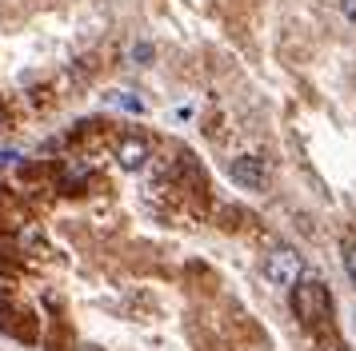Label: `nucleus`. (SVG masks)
Here are the masks:
<instances>
[{
    "mask_svg": "<svg viewBox=\"0 0 356 351\" xmlns=\"http://www.w3.org/2000/svg\"><path fill=\"white\" fill-rule=\"evenodd\" d=\"M292 311H296L300 323H321V319H328V311H332L328 287L321 280H296V287H292Z\"/></svg>",
    "mask_w": 356,
    "mask_h": 351,
    "instance_id": "obj_1",
    "label": "nucleus"
},
{
    "mask_svg": "<svg viewBox=\"0 0 356 351\" xmlns=\"http://www.w3.org/2000/svg\"><path fill=\"white\" fill-rule=\"evenodd\" d=\"M264 280L276 287H296V280H305V259H300V252L289 248V243L273 248V252L264 255Z\"/></svg>",
    "mask_w": 356,
    "mask_h": 351,
    "instance_id": "obj_2",
    "label": "nucleus"
},
{
    "mask_svg": "<svg viewBox=\"0 0 356 351\" xmlns=\"http://www.w3.org/2000/svg\"><path fill=\"white\" fill-rule=\"evenodd\" d=\"M228 176H232L241 188H248V191H264V188H268L264 160H257V156H236V160H232V168H228Z\"/></svg>",
    "mask_w": 356,
    "mask_h": 351,
    "instance_id": "obj_3",
    "label": "nucleus"
},
{
    "mask_svg": "<svg viewBox=\"0 0 356 351\" xmlns=\"http://www.w3.org/2000/svg\"><path fill=\"white\" fill-rule=\"evenodd\" d=\"M116 160H120L124 172H140L145 160H148V144L140 136H129V140H120V148H116Z\"/></svg>",
    "mask_w": 356,
    "mask_h": 351,
    "instance_id": "obj_4",
    "label": "nucleus"
},
{
    "mask_svg": "<svg viewBox=\"0 0 356 351\" xmlns=\"http://www.w3.org/2000/svg\"><path fill=\"white\" fill-rule=\"evenodd\" d=\"M344 271H348V280L356 284V243H348V248H344Z\"/></svg>",
    "mask_w": 356,
    "mask_h": 351,
    "instance_id": "obj_5",
    "label": "nucleus"
},
{
    "mask_svg": "<svg viewBox=\"0 0 356 351\" xmlns=\"http://www.w3.org/2000/svg\"><path fill=\"white\" fill-rule=\"evenodd\" d=\"M116 104H124V108H129V112H140V108H145V104H140L136 96H116Z\"/></svg>",
    "mask_w": 356,
    "mask_h": 351,
    "instance_id": "obj_6",
    "label": "nucleus"
},
{
    "mask_svg": "<svg viewBox=\"0 0 356 351\" xmlns=\"http://www.w3.org/2000/svg\"><path fill=\"white\" fill-rule=\"evenodd\" d=\"M340 8H344V16L356 24V0H340Z\"/></svg>",
    "mask_w": 356,
    "mask_h": 351,
    "instance_id": "obj_7",
    "label": "nucleus"
},
{
    "mask_svg": "<svg viewBox=\"0 0 356 351\" xmlns=\"http://www.w3.org/2000/svg\"><path fill=\"white\" fill-rule=\"evenodd\" d=\"M0 128H4V112H0Z\"/></svg>",
    "mask_w": 356,
    "mask_h": 351,
    "instance_id": "obj_8",
    "label": "nucleus"
}]
</instances>
